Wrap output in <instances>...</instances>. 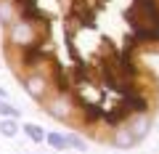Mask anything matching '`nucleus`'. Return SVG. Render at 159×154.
Here are the masks:
<instances>
[{"mask_svg":"<svg viewBox=\"0 0 159 154\" xmlns=\"http://www.w3.org/2000/svg\"><path fill=\"white\" fill-rule=\"evenodd\" d=\"M48 143L56 146V149H66L69 146V141H64V136H58V133H51V136H48Z\"/></svg>","mask_w":159,"mask_h":154,"instance_id":"nucleus-3","label":"nucleus"},{"mask_svg":"<svg viewBox=\"0 0 159 154\" xmlns=\"http://www.w3.org/2000/svg\"><path fill=\"white\" fill-rule=\"evenodd\" d=\"M0 130H3V136H16V122L3 120V122H0Z\"/></svg>","mask_w":159,"mask_h":154,"instance_id":"nucleus-4","label":"nucleus"},{"mask_svg":"<svg viewBox=\"0 0 159 154\" xmlns=\"http://www.w3.org/2000/svg\"><path fill=\"white\" fill-rule=\"evenodd\" d=\"M0 114H11V117H19V109L8 106V104H0Z\"/></svg>","mask_w":159,"mask_h":154,"instance_id":"nucleus-5","label":"nucleus"},{"mask_svg":"<svg viewBox=\"0 0 159 154\" xmlns=\"http://www.w3.org/2000/svg\"><path fill=\"white\" fill-rule=\"evenodd\" d=\"M24 130H27V136L32 138V141H43V138H48L40 125H24Z\"/></svg>","mask_w":159,"mask_h":154,"instance_id":"nucleus-2","label":"nucleus"},{"mask_svg":"<svg viewBox=\"0 0 159 154\" xmlns=\"http://www.w3.org/2000/svg\"><path fill=\"white\" fill-rule=\"evenodd\" d=\"M0 51L37 109L133 149L159 114V0H0Z\"/></svg>","mask_w":159,"mask_h":154,"instance_id":"nucleus-1","label":"nucleus"},{"mask_svg":"<svg viewBox=\"0 0 159 154\" xmlns=\"http://www.w3.org/2000/svg\"><path fill=\"white\" fill-rule=\"evenodd\" d=\"M0 104H3V98H0Z\"/></svg>","mask_w":159,"mask_h":154,"instance_id":"nucleus-7","label":"nucleus"},{"mask_svg":"<svg viewBox=\"0 0 159 154\" xmlns=\"http://www.w3.org/2000/svg\"><path fill=\"white\" fill-rule=\"evenodd\" d=\"M0 98H6V91H3V88H0Z\"/></svg>","mask_w":159,"mask_h":154,"instance_id":"nucleus-6","label":"nucleus"}]
</instances>
